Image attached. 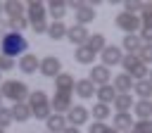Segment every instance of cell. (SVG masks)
<instances>
[{"mask_svg":"<svg viewBox=\"0 0 152 133\" xmlns=\"http://www.w3.org/2000/svg\"><path fill=\"white\" fill-rule=\"evenodd\" d=\"M28 86L24 83V81H19V78H5L2 83H0V95H2V100H10L12 104L14 102H26V97H28Z\"/></svg>","mask_w":152,"mask_h":133,"instance_id":"obj_4","label":"cell"},{"mask_svg":"<svg viewBox=\"0 0 152 133\" xmlns=\"http://www.w3.org/2000/svg\"><path fill=\"white\" fill-rule=\"evenodd\" d=\"M74 93L78 100H90V97H95V83L90 78H76Z\"/></svg>","mask_w":152,"mask_h":133,"instance_id":"obj_13","label":"cell"},{"mask_svg":"<svg viewBox=\"0 0 152 133\" xmlns=\"http://www.w3.org/2000/svg\"><path fill=\"white\" fill-rule=\"evenodd\" d=\"M131 133H152V119H138L133 124Z\"/></svg>","mask_w":152,"mask_h":133,"instance_id":"obj_33","label":"cell"},{"mask_svg":"<svg viewBox=\"0 0 152 133\" xmlns=\"http://www.w3.org/2000/svg\"><path fill=\"white\" fill-rule=\"evenodd\" d=\"M133 93L138 95V100H152V83H150L147 78L135 81V83H133Z\"/></svg>","mask_w":152,"mask_h":133,"instance_id":"obj_28","label":"cell"},{"mask_svg":"<svg viewBox=\"0 0 152 133\" xmlns=\"http://www.w3.org/2000/svg\"><path fill=\"white\" fill-rule=\"evenodd\" d=\"M62 133H81V128H76V126H66Z\"/></svg>","mask_w":152,"mask_h":133,"instance_id":"obj_41","label":"cell"},{"mask_svg":"<svg viewBox=\"0 0 152 133\" xmlns=\"http://www.w3.org/2000/svg\"><path fill=\"white\" fill-rule=\"evenodd\" d=\"M38 71H40L45 78H52V81H55V78L62 74V59H59L57 55H45V57H40Z\"/></svg>","mask_w":152,"mask_h":133,"instance_id":"obj_7","label":"cell"},{"mask_svg":"<svg viewBox=\"0 0 152 133\" xmlns=\"http://www.w3.org/2000/svg\"><path fill=\"white\" fill-rule=\"evenodd\" d=\"M74 62L76 64H83V66H93L95 64V52L88 45H78L74 50Z\"/></svg>","mask_w":152,"mask_h":133,"instance_id":"obj_16","label":"cell"},{"mask_svg":"<svg viewBox=\"0 0 152 133\" xmlns=\"http://www.w3.org/2000/svg\"><path fill=\"white\" fill-rule=\"evenodd\" d=\"M28 52V38L24 33H14V31H7L2 38H0V55L5 57H12V59H19L21 55Z\"/></svg>","mask_w":152,"mask_h":133,"instance_id":"obj_1","label":"cell"},{"mask_svg":"<svg viewBox=\"0 0 152 133\" xmlns=\"http://www.w3.org/2000/svg\"><path fill=\"white\" fill-rule=\"evenodd\" d=\"M88 133H116L112 128V124H104V121H93L88 126Z\"/></svg>","mask_w":152,"mask_h":133,"instance_id":"obj_34","label":"cell"},{"mask_svg":"<svg viewBox=\"0 0 152 133\" xmlns=\"http://www.w3.org/2000/svg\"><path fill=\"white\" fill-rule=\"evenodd\" d=\"M0 133H5V131H0Z\"/></svg>","mask_w":152,"mask_h":133,"instance_id":"obj_47","label":"cell"},{"mask_svg":"<svg viewBox=\"0 0 152 133\" xmlns=\"http://www.w3.org/2000/svg\"><path fill=\"white\" fill-rule=\"evenodd\" d=\"M140 48H142V40H140L138 33H128V36H124V40H121V50H124V55H138Z\"/></svg>","mask_w":152,"mask_h":133,"instance_id":"obj_18","label":"cell"},{"mask_svg":"<svg viewBox=\"0 0 152 133\" xmlns=\"http://www.w3.org/2000/svg\"><path fill=\"white\" fill-rule=\"evenodd\" d=\"M114 26H116L119 31H124L126 36H128V33H140V28H142L140 17H138V14H128V12H119V14L114 17Z\"/></svg>","mask_w":152,"mask_h":133,"instance_id":"obj_6","label":"cell"},{"mask_svg":"<svg viewBox=\"0 0 152 133\" xmlns=\"http://www.w3.org/2000/svg\"><path fill=\"white\" fill-rule=\"evenodd\" d=\"M88 78L95 83V88L97 86H107V83H112V69H107L104 64H93Z\"/></svg>","mask_w":152,"mask_h":133,"instance_id":"obj_12","label":"cell"},{"mask_svg":"<svg viewBox=\"0 0 152 133\" xmlns=\"http://www.w3.org/2000/svg\"><path fill=\"white\" fill-rule=\"evenodd\" d=\"M140 40H142V45H152V28H140Z\"/></svg>","mask_w":152,"mask_h":133,"instance_id":"obj_39","label":"cell"},{"mask_svg":"<svg viewBox=\"0 0 152 133\" xmlns=\"http://www.w3.org/2000/svg\"><path fill=\"white\" fill-rule=\"evenodd\" d=\"M48 36H50V40H64L66 38V24L64 21H52V24H48Z\"/></svg>","mask_w":152,"mask_h":133,"instance_id":"obj_26","label":"cell"},{"mask_svg":"<svg viewBox=\"0 0 152 133\" xmlns=\"http://www.w3.org/2000/svg\"><path fill=\"white\" fill-rule=\"evenodd\" d=\"M26 133H31V131H26Z\"/></svg>","mask_w":152,"mask_h":133,"instance_id":"obj_46","label":"cell"},{"mask_svg":"<svg viewBox=\"0 0 152 133\" xmlns=\"http://www.w3.org/2000/svg\"><path fill=\"white\" fill-rule=\"evenodd\" d=\"M138 17H140L142 28H152V2H145V5H142V12H140Z\"/></svg>","mask_w":152,"mask_h":133,"instance_id":"obj_32","label":"cell"},{"mask_svg":"<svg viewBox=\"0 0 152 133\" xmlns=\"http://www.w3.org/2000/svg\"><path fill=\"white\" fill-rule=\"evenodd\" d=\"M2 12H7V17H19V14H26V2L7 0V2H2Z\"/></svg>","mask_w":152,"mask_h":133,"instance_id":"obj_30","label":"cell"},{"mask_svg":"<svg viewBox=\"0 0 152 133\" xmlns=\"http://www.w3.org/2000/svg\"><path fill=\"white\" fill-rule=\"evenodd\" d=\"M0 107H2V95H0Z\"/></svg>","mask_w":152,"mask_h":133,"instance_id":"obj_43","label":"cell"},{"mask_svg":"<svg viewBox=\"0 0 152 133\" xmlns=\"http://www.w3.org/2000/svg\"><path fill=\"white\" fill-rule=\"evenodd\" d=\"M0 83H2V74H0Z\"/></svg>","mask_w":152,"mask_h":133,"instance_id":"obj_45","label":"cell"},{"mask_svg":"<svg viewBox=\"0 0 152 133\" xmlns=\"http://www.w3.org/2000/svg\"><path fill=\"white\" fill-rule=\"evenodd\" d=\"M48 7V14L52 17V21H64V17L69 14V7L64 0H52V2H45Z\"/></svg>","mask_w":152,"mask_h":133,"instance_id":"obj_14","label":"cell"},{"mask_svg":"<svg viewBox=\"0 0 152 133\" xmlns=\"http://www.w3.org/2000/svg\"><path fill=\"white\" fill-rule=\"evenodd\" d=\"M38 66H40L38 55L26 52V55H21V57H19V71H24V74H36V71H38Z\"/></svg>","mask_w":152,"mask_h":133,"instance_id":"obj_17","label":"cell"},{"mask_svg":"<svg viewBox=\"0 0 152 133\" xmlns=\"http://www.w3.org/2000/svg\"><path fill=\"white\" fill-rule=\"evenodd\" d=\"M26 104L31 109V116L38 119V121H48V116L52 114V107H50V95L45 90H31L28 97H26Z\"/></svg>","mask_w":152,"mask_h":133,"instance_id":"obj_3","label":"cell"},{"mask_svg":"<svg viewBox=\"0 0 152 133\" xmlns=\"http://www.w3.org/2000/svg\"><path fill=\"white\" fill-rule=\"evenodd\" d=\"M7 31H10V28H7V21H5V19H0V38H2Z\"/></svg>","mask_w":152,"mask_h":133,"instance_id":"obj_40","label":"cell"},{"mask_svg":"<svg viewBox=\"0 0 152 133\" xmlns=\"http://www.w3.org/2000/svg\"><path fill=\"white\" fill-rule=\"evenodd\" d=\"M112 86H114L116 95H121V93H131V90H133V78H131L128 74L121 71V74L114 76V83H112Z\"/></svg>","mask_w":152,"mask_h":133,"instance_id":"obj_22","label":"cell"},{"mask_svg":"<svg viewBox=\"0 0 152 133\" xmlns=\"http://www.w3.org/2000/svg\"><path fill=\"white\" fill-rule=\"evenodd\" d=\"M128 133H131V131H128Z\"/></svg>","mask_w":152,"mask_h":133,"instance_id":"obj_49","label":"cell"},{"mask_svg":"<svg viewBox=\"0 0 152 133\" xmlns=\"http://www.w3.org/2000/svg\"><path fill=\"white\" fill-rule=\"evenodd\" d=\"M69 124H66V116L64 114H50L48 116V121H45V128H48V133H62L64 128H66Z\"/></svg>","mask_w":152,"mask_h":133,"instance_id":"obj_21","label":"cell"},{"mask_svg":"<svg viewBox=\"0 0 152 133\" xmlns=\"http://www.w3.org/2000/svg\"><path fill=\"white\" fill-rule=\"evenodd\" d=\"M64 116H66V124H69V126L81 128V126H86V124L90 121V109H88L86 104H74Z\"/></svg>","mask_w":152,"mask_h":133,"instance_id":"obj_8","label":"cell"},{"mask_svg":"<svg viewBox=\"0 0 152 133\" xmlns=\"http://www.w3.org/2000/svg\"><path fill=\"white\" fill-rule=\"evenodd\" d=\"M66 7H69V12H74V24H78V26H88L97 19V10L93 2L76 0V2H66Z\"/></svg>","mask_w":152,"mask_h":133,"instance_id":"obj_5","label":"cell"},{"mask_svg":"<svg viewBox=\"0 0 152 133\" xmlns=\"http://www.w3.org/2000/svg\"><path fill=\"white\" fill-rule=\"evenodd\" d=\"M138 59L145 64V66H152V45H142L138 50Z\"/></svg>","mask_w":152,"mask_h":133,"instance_id":"obj_36","label":"cell"},{"mask_svg":"<svg viewBox=\"0 0 152 133\" xmlns=\"http://www.w3.org/2000/svg\"><path fill=\"white\" fill-rule=\"evenodd\" d=\"M50 107L55 114H66L74 107V93H59L55 90V95L50 97Z\"/></svg>","mask_w":152,"mask_h":133,"instance_id":"obj_9","label":"cell"},{"mask_svg":"<svg viewBox=\"0 0 152 133\" xmlns=\"http://www.w3.org/2000/svg\"><path fill=\"white\" fill-rule=\"evenodd\" d=\"M90 116H93V121H104L107 124V119L112 116V107L104 104V102H95L93 109H90Z\"/></svg>","mask_w":152,"mask_h":133,"instance_id":"obj_25","label":"cell"},{"mask_svg":"<svg viewBox=\"0 0 152 133\" xmlns=\"http://www.w3.org/2000/svg\"><path fill=\"white\" fill-rule=\"evenodd\" d=\"M74 86H76V78L69 71H62L55 78V90H59V93H74Z\"/></svg>","mask_w":152,"mask_h":133,"instance_id":"obj_19","label":"cell"},{"mask_svg":"<svg viewBox=\"0 0 152 133\" xmlns=\"http://www.w3.org/2000/svg\"><path fill=\"white\" fill-rule=\"evenodd\" d=\"M0 12H2V2H0Z\"/></svg>","mask_w":152,"mask_h":133,"instance_id":"obj_44","label":"cell"},{"mask_svg":"<svg viewBox=\"0 0 152 133\" xmlns=\"http://www.w3.org/2000/svg\"><path fill=\"white\" fill-rule=\"evenodd\" d=\"M88 38H90V31H88V26H78V24H71V26H66V38H64V40H69L74 48H78V45H86V43H88Z\"/></svg>","mask_w":152,"mask_h":133,"instance_id":"obj_10","label":"cell"},{"mask_svg":"<svg viewBox=\"0 0 152 133\" xmlns=\"http://www.w3.org/2000/svg\"><path fill=\"white\" fill-rule=\"evenodd\" d=\"M10 112H12V121H19V124H26L28 119H33L26 102H14V104L10 107Z\"/></svg>","mask_w":152,"mask_h":133,"instance_id":"obj_20","label":"cell"},{"mask_svg":"<svg viewBox=\"0 0 152 133\" xmlns=\"http://www.w3.org/2000/svg\"><path fill=\"white\" fill-rule=\"evenodd\" d=\"M114 107H116V114H121V112H128V109H133V95L131 93H121V95H116L114 97V102H112Z\"/></svg>","mask_w":152,"mask_h":133,"instance_id":"obj_27","label":"cell"},{"mask_svg":"<svg viewBox=\"0 0 152 133\" xmlns=\"http://www.w3.org/2000/svg\"><path fill=\"white\" fill-rule=\"evenodd\" d=\"M26 19H28V26L33 28L36 36L48 33V7H45V2H40V0L26 2Z\"/></svg>","mask_w":152,"mask_h":133,"instance_id":"obj_2","label":"cell"},{"mask_svg":"<svg viewBox=\"0 0 152 133\" xmlns=\"http://www.w3.org/2000/svg\"><path fill=\"white\" fill-rule=\"evenodd\" d=\"M14 121H12V112H10V107H0V131H5V128H10Z\"/></svg>","mask_w":152,"mask_h":133,"instance_id":"obj_35","label":"cell"},{"mask_svg":"<svg viewBox=\"0 0 152 133\" xmlns=\"http://www.w3.org/2000/svg\"><path fill=\"white\" fill-rule=\"evenodd\" d=\"M45 133H48V131H45Z\"/></svg>","mask_w":152,"mask_h":133,"instance_id":"obj_48","label":"cell"},{"mask_svg":"<svg viewBox=\"0 0 152 133\" xmlns=\"http://www.w3.org/2000/svg\"><path fill=\"white\" fill-rule=\"evenodd\" d=\"M17 66V59H12V57H5V55H0V74L2 71H12Z\"/></svg>","mask_w":152,"mask_h":133,"instance_id":"obj_37","label":"cell"},{"mask_svg":"<svg viewBox=\"0 0 152 133\" xmlns=\"http://www.w3.org/2000/svg\"><path fill=\"white\" fill-rule=\"evenodd\" d=\"M95 97H97V102L112 104V102H114V97H116V90H114V86H112V83H107V86H97V88H95Z\"/></svg>","mask_w":152,"mask_h":133,"instance_id":"obj_23","label":"cell"},{"mask_svg":"<svg viewBox=\"0 0 152 133\" xmlns=\"http://www.w3.org/2000/svg\"><path fill=\"white\" fill-rule=\"evenodd\" d=\"M133 114H135V121L138 119H152V100H135Z\"/></svg>","mask_w":152,"mask_h":133,"instance_id":"obj_24","label":"cell"},{"mask_svg":"<svg viewBox=\"0 0 152 133\" xmlns=\"http://www.w3.org/2000/svg\"><path fill=\"white\" fill-rule=\"evenodd\" d=\"M142 5H145V2H124V12H128V14H140V12H142Z\"/></svg>","mask_w":152,"mask_h":133,"instance_id":"obj_38","label":"cell"},{"mask_svg":"<svg viewBox=\"0 0 152 133\" xmlns=\"http://www.w3.org/2000/svg\"><path fill=\"white\" fill-rule=\"evenodd\" d=\"M95 55H100L104 48H107V36L104 33H90V38H88V43H86Z\"/></svg>","mask_w":152,"mask_h":133,"instance_id":"obj_29","label":"cell"},{"mask_svg":"<svg viewBox=\"0 0 152 133\" xmlns=\"http://www.w3.org/2000/svg\"><path fill=\"white\" fill-rule=\"evenodd\" d=\"M133 124H135V119H133L128 112H121V114H114L112 128H114L116 133H128V131L133 128Z\"/></svg>","mask_w":152,"mask_h":133,"instance_id":"obj_15","label":"cell"},{"mask_svg":"<svg viewBox=\"0 0 152 133\" xmlns=\"http://www.w3.org/2000/svg\"><path fill=\"white\" fill-rule=\"evenodd\" d=\"M100 59H102L100 64H104L107 69L121 64V59H124V50H121V45H109V43H107V48L100 52Z\"/></svg>","mask_w":152,"mask_h":133,"instance_id":"obj_11","label":"cell"},{"mask_svg":"<svg viewBox=\"0 0 152 133\" xmlns=\"http://www.w3.org/2000/svg\"><path fill=\"white\" fill-rule=\"evenodd\" d=\"M7 28H10V31H14V33H24V31L28 28V19H26V14L10 17V19H7Z\"/></svg>","mask_w":152,"mask_h":133,"instance_id":"obj_31","label":"cell"},{"mask_svg":"<svg viewBox=\"0 0 152 133\" xmlns=\"http://www.w3.org/2000/svg\"><path fill=\"white\" fill-rule=\"evenodd\" d=\"M147 81L152 83V66H150V71H147Z\"/></svg>","mask_w":152,"mask_h":133,"instance_id":"obj_42","label":"cell"}]
</instances>
